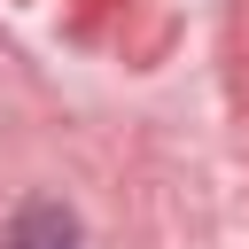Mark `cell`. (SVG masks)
Masks as SVG:
<instances>
[{
	"label": "cell",
	"mask_w": 249,
	"mask_h": 249,
	"mask_svg": "<svg viewBox=\"0 0 249 249\" xmlns=\"http://www.w3.org/2000/svg\"><path fill=\"white\" fill-rule=\"evenodd\" d=\"M8 249H86V233H78V218L62 210V202H23L16 210V226H8Z\"/></svg>",
	"instance_id": "6da1fadb"
}]
</instances>
